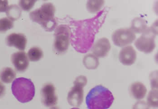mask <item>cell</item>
Listing matches in <instances>:
<instances>
[{"mask_svg": "<svg viewBox=\"0 0 158 109\" xmlns=\"http://www.w3.org/2000/svg\"><path fill=\"white\" fill-rule=\"evenodd\" d=\"M94 18L71 21L70 40L74 48L81 53H85L93 45L95 35L100 26H94Z\"/></svg>", "mask_w": 158, "mask_h": 109, "instance_id": "obj_1", "label": "cell"}, {"mask_svg": "<svg viewBox=\"0 0 158 109\" xmlns=\"http://www.w3.org/2000/svg\"><path fill=\"white\" fill-rule=\"evenodd\" d=\"M114 100L110 90L99 85L91 89L86 97L85 102L88 109H108Z\"/></svg>", "mask_w": 158, "mask_h": 109, "instance_id": "obj_2", "label": "cell"}, {"mask_svg": "<svg viewBox=\"0 0 158 109\" xmlns=\"http://www.w3.org/2000/svg\"><path fill=\"white\" fill-rule=\"evenodd\" d=\"M55 7L51 3H46L40 8L30 13L32 21L38 23L47 31L51 32L56 29L57 23L54 18Z\"/></svg>", "mask_w": 158, "mask_h": 109, "instance_id": "obj_3", "label": "cell"}, {"mask_svg": "<svg viewBox=\"0 0 158 109\" xmlns=\"http://www.w3.org/2000/svg\"><path fill=\"white\" fill-rule=\"evenodd\" d=\"M13 95L19 102L27 103L33 100L35 95V86L30 79L17 78L13 82L11 85Z\"/></svg>", "mask_w": 158, "mask_h": 109, "instance_id": "obj_4", "label": "cell"}, {"mask_svg": "<svg viewBox=\"0 0 158 109\" xmlns=\"http://www.w3.org/2000/svg\"><path fill=\"white\" fill-rule=\"evenodd\" d=\"M157 25L156 23L151 27H148L142 35L135 42V45L139 51L146 53L152 52L156 48L155 42L157 35Z\"/></svg>", "mask_w": 158, "mask_h": 109, "instance_id": "obj_5", "label": "cell"}, {"mask_svg": "<svg viewBox=\"0 0 158 109\" xmlns=\"http://www.w3.org/2000/svg\"><path fill=\"white\" fill-rule=\"evenodd\" d=\"M54 36V50L57 54H63L68 50L70 44V27L64 25L57 26Z\"/></svg>", "mask_w": 158, "mask_h": 109, "instance_id": "obj_6", "label": "cell"}, {"mask_svg": "<svg viewBox=\"0 0 158 109\" xmlns=\"http://www.w3.org/2000/svg\"><path fill=\"white\" fill-rule=\"evenodd\" d=\"M87 83L85 76L78 77L74 82V86L68 92L67 101L71 106L78 107L81 105L84 98V87Z\"/></svg>", "mask_w": 158, "mask_h": 109, "instance_id": "obj_7", "label": "cell"}, {"mask_svg": "<svg viewBox=\"0 0 158 109\" xmlns=\"http://www.w3.org/2000/svg\"><path fill=\"white\" fill-rule=\"evenodd\" d=\"M136 38L135 34L130 28H121L113 33L112 39L115 45L123 47L131 44Z\"/></svg>", "mask_w": 158, "mask_h": 109, "instance_id": "obj_8", "label": "cell"}, {"mask_svg": "<svg viewBox=\"0 0 158 109\" xmlns=\"http://www.w3.org/2000/svg\"><path fill=\"white\" fill-rule=\"evenodd\" d=\"M55 86L51 83H47L43 86L41 90L42 102L47 107L55 106L57 103Z\"/></svg>", "mask_w": 158, "mask_h": 109, "instance_id": "obj_9", "label": "cell"}, {"mask_svg": "<svg viewBox=\"0 0 158 109\" xmlns=\"http://www.w3.org/2000/svg\"><path fill=\"white\" fill-rule=\"evenodd\" d=\"M111 47L110 40L106 38L103 37L94 44L91 50L93 54L98 58H104L108 55Z\"/></svg>", "mask_w": 158, "mask_h": 109, "instance_id": "obj_10", "label": "cell"}, {"mask_svg": "<svg viewBox=\"0 0 158 109\" xmlns=\"http://www.w3.org/2000/svg\"><path fill=\"white\" fill-rule=\"evenodd\" d=\"M11 61L15 69L18 72H24L29 67L28 57L24 51L14 53L11 55Z\"/></svg>", "mask_w": 158, "mask_h": 109, "instance_id": "obj_11", "label": "cell"}, {"mask_svg": "<svg viewBox=\"0 0 158 109\" xmlns=\"http://www.w3.org/2000/svg\"><path fill=\"white\" fill-rule=\"evenodd\" d=\"M136 59V52L131 46H127L122 48L119 54V60L125 66H131Z\"/></svg>", "mask_w": 158, "mask_h": 109, "instance_id": "obj_12", "label": "cell"}, {"mask_svg": "<svg viewBox=\"0 0 158 109\" xmlns=\"http://www.w3.org/2000/svg\"><path fill=\"white\" fill-rule=\"evenodd\" d=\"M27 42L26 36L21 33H12L6 38L7 45L15 47L20 50H25Z\"/></svg>", "mask_w": 158, "mask_h": 109, "instance_id": "obj_13", "label": "cell"}, {"mask_svg": "<svg viewBox=\"0 0 158 109\" xmlns=\"http://www.w3.org/2000/svg\"><path fill=\"white\" fill-rule=\"evenodd\" d=\"M131 95L137 100H140L145 98L147 93V88L144 84L139 82L132 83L130 88Z\"/></svg>", "mask_w": 158, "mask_h": 109, "instance_id": "obj_14", "label": "cell"}, {"mask_svg": "<svg viewBox=\"0 0 158 109\" xmlns=\"http://www.w3.org/2000/svg\"><path fill=\"white\" fill-rule=\"evenodd\" d=\"M146 19L141 17H135L131 21L130 29L135 34H142L147 29Z\"/></svg>", "mask_w": 158, "mask_h": 109, "instance_id": "obj_15", "label": "cell"}, {"mask_svg": "<svg viewBox=\"0 0 158 109\" xmlns=\"http://www.w3.org/2000/svg\"><path fill=\"white\" fill-rule=\"evenodd\" d=\"M83 64L88 69L94 70L99 66V61L98 58L93 53L87 54L83 58Z\"/></svg>", "mask_w": 158, "mask_h": 109, "instance_id": "obj_16", "label": "cell"}, {"mask_svg": "<svg viewBox=\"0 0 158 109\" xmlns=\"http://www.w3.org/2000/svg\"><path fill=\"white\" fill-rule=\"evenodd\" d=\"M16 73L10 68H5L0 72V79L4 83H11L16 77Z\"/></svg>", "mask_w": 158, "mask_h": 109, "instance_id": "obj_17", "label": "cell"}, {"mask_svg": "<svg viewBox=\"0 0 158 109\" xmlns=\"http://www.w3.org/2000/svg\"><path fill=\"white\" fill-rule=\"evenodd\" d=\"M6 12L8 18L13 21L20 18L21 15V10L16 5H11L8 7Z\"/></svg>", "mask_w": 158, "mask_h": 109, "instance_id": "obj_18", "label": "cell"}, {"mask_svg": "<svg viewBox=\"0 0 158 109\" xmlns=\"http://www.w3.org/2000/svg\"><path fill=\"white\" fill-rule=\"evenodd\" d=\"M104 3V1H88L86 3L87 10L89 13H97L100 11Z\"/></svg>", "mask_w": 158, "mask_h": 109, "instance_id": "obj_19", "label": "cell"}, {"mask_svg": "<svg viewBox=\"0 0 158 109\" xmlns=\"http://www.w3.org/2000/svg\"><path fill=\"white\" fill-rule=\"evenodd\" d=\"M28 58L32 62H37L40 60L44 56L42 50L37 47L31 48L28 51Z\"/></svg>", "mask_w": 158, "mask_h": 109, "instance_id": "obj_20", "label": "cell"}, {"mask_svg": "<svg viewBox=\"0 0 158 109\" xmlns=\"http://www.w3.org/2000/svg\"><path fill=\"white\" fill-rule=\"evenodd\" d=\"M158 90L152 89L147 97V104L149 107L157 108L158 106Z\"/></svg>", "mask_w": 158, "mask_h": 109, "instance_id": "obj_21", "label": "cell"}, {"mask_svg": "<svg viewBox=\"0 0 158 109\" xmlns=\"http://www.w3.org/2000/svg\"><path fill=\"white\" fill-rule=\"evenodd\" d=\"M13 27V22L9 18L5 17L0 19V32L6 31Z\"/></svg>", "mask_w": 158, "mask_h": 109, "instance_id": "obj_22", "label": "cell"}, {"mask_svg": "<svg viewBox=\"0 0 158 109\" xmlns=\"http://www.w3.org/2000/svg\"><path fill=\"white\" fill-rule=\"evenodd\" d=\"M35 1H20L19 2L20 7L24 11H28L35 5Z\"/></svg>", "mask_w": 158, "mask_h": 109, "instance_id": "obj_23", "label": "cell"}, {"mask_svg": "<svg viewBox=\"0 0 158 109\" xmlns=\"http://www.w3.org/2000/svg\"><path fill=\"white\" fill-rule=\"evenodd\" d=\"M150 83L152 89L158 90V71L151 73L150 75Z\"/></svg>", "mask_w": 158, "mask_h": 109, "instance_id": "obj_24", "label": "cell"}, {"mask_svg": "<svg viewBox=\"0 0 158 109\" xmlns=\"http://www.w3.org/2000/svg\"><path fill=\"white\" fill-rule=\"evenodd\" d=\"M150 107L144 101H139L135 104L132 109H149Z\"/></svg>", "mask_w": 158, "mask_h": 109, "instance_id": "obj_25", "label": "cell"}, {"mask_svg": "<svg viewBox=\"0 0 158 109\" xmlns=\"http://www.w3.org/2000/svg\"><path fill=\"white\" fill-rule=\"evenodd\" d=\"M8 7V2L7 1H0V12H6Z\"/></svg>", "mask_w": 158, "mask_h": 109, "instance_id": "obj_26", "label": "cell"}, {"mask_svg": "<svg viewBox=\"0 0 158 109\" xmlns=\"http://www.w3.org/2000/svg\"><path fill=\"white\" fill-rule=\"evenodd\" d=\"M5 86L2 82H0V98L2 97L5 94Z\"/></svg>", "mask_w": 158, "mask_h": 109, "instance_id": "obj_27", "label": "cell"}, {"mask_svg": "<svg viewBox=\"0 0 158 109\" xmlns=\"http://www.w3.org/2000/svg\"><path fill=\"white\" fill-rule=\"evenodd\" d=\"M51 109H59L58 108L56 107H53L51 108Z\"/></svg>", "mask_w": 158, "mask_h": 109, "instance_id": "obj_28", "label": "cell"}, {"mask_svg": "<svg viewBox=\"0 0 158 109\" xmlns=\"http://www.w3.org/2000/svg\"><path fill=\"white\" fill-rule=\"evenodd\" d=\"M71 109H80L79 108H73Z\"/></svg>", "mask_w": 158, "mask_h": 109, "instance_id": "obj_29", "label": "cell"}]
</instances>
